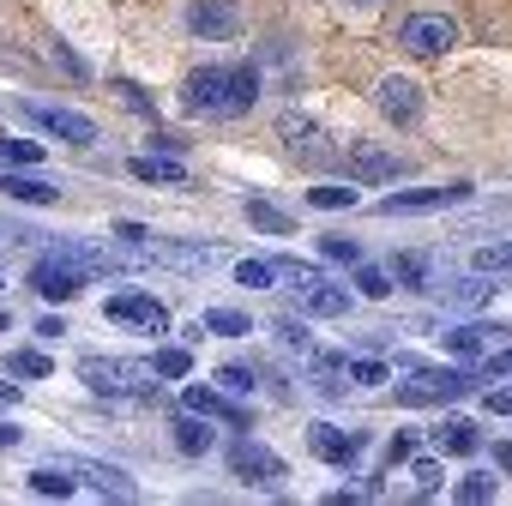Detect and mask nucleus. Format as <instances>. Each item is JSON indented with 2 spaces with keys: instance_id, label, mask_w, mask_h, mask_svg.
I'll return each mask as SVG.
<instances>
[{
  "instance_id": "obj_29",
  "label": "nucleus",
  "mask_w": 512,
  "mask_h": 506,
  "mask_svg": "<svg viewBox=\"0 0 512 506\" xmlns=\"http://www.w3.org/2000/svg\"><path fill=\"white\" fill-rule=\"evenodd\" d=\"M392 278L410 290H428V253H392Z\"/></svg>"
},
{
  "instance_id": "obj_42",
  "label": "nucleus",
  "mask_w": 512,
  "mask_h": 506,
  "mask_svg": "<svg viewBox=\"0 0 512 506\" xmlns=\"http://www.w3.org/2000/svg\"><path fill=\"white\" fill-rule=\"evenodd\" d=\"M410 476H416V488H422V494H434L446 470H440V458H416V464H410Z\"/></svg>"
},
{
  "instance_id": "obj_35",
  "label": "nucleus",
  "mask_w": 512,
  "mask_h": 506,
  "mask_svg": "<svg viewBox=\"0 0 512 506\" xmlns=\"http://www.w3.org/2000/svg\"><path fill=\"white\" fill-rule=\"evenodd\" d=\"M235 284H241V290H272V284H278V266H272V260H241V266H235Z\"/></svg>"
},
{
  "instance_id": "obj_8",
  "label": "nucleus",
  "mask_w": 512,
  "mask_h": 506,
  "mask_svg": "<svg viewBox=\"0 0 512 506\" xmlns=\"http://www.w3.org/2000/svg\"><path fill=\"white\" fill-rule=\"evenodd\" d=\"M398 43L410 49V55H446L452 43H458V25L446 19V13H410L404 25H398Z\"/></svg>"
},
{
  "instance_id": "obj_31",
  "label": "nucleus",
  "mask_w": 512,
  "mask_h": 506,
  "mask_svg": "<svg viewBox=\"0 0 512 506\" xmlns=\"http://www.w3.org/2000/svg\"><path fill=\"white\" fill-rule=\"evenodd\" d=\"M151 368H157V380H187V374H193V356H187L181 344H163V350L151 356Z\"/></svg>"
},
{
  "instance_id": "obj_7",
  "label": "nucleus",
  "mask_w": 512,
  "mask_h": 506,
  "mask_svg": "<svg viewBox=\"0 0 512 506\" xmlns=\"http://www.w3.org/2000/svg\"><path fill=\"white\" fill-rule=\"evenodd\" d=\"M476 187L470 181H452V187H410V193H386L374 211L380 217H416V211H446V205H464Z\"/></svg>"
},
{
  "instance_id": "obj_23",
  "label": "nucleus",
  "mask_w": 512,
  "mask_h": 506,
  "mask_svg": "<svg viewBox=\"0 0 512 506\" xmlns=\"http://www.w3.org/2000/svg\"><path fill=\"white\" fill-rule=\"evenodd\" d=\"M139 181H157V187H187V169L175 163V157H133L127 163Z\"/></svg>"
},
{
  "instance_id": "obj_48",
  "label": "nucleus",
  "mask_w": 512,
  "mask_h": 506,
  "mask_svg": "<svg viewBox=\"0 0 512 506\" xmlns=\"http://www.w3.org/2000/svg\"><path fill=\"white\" fill-rule=\"evenodd\" d=\"M37 332H43V338H61V332H67V320H61V314H43V320H37Z\"/></svg>"
},
{
  "instance_id": "obj_13",
  "label": "nucleus",
  "mask_w": 512,
  "mask_h": 506,
  "mask_svg": "<svg viewBox=\"0 0 512 506\" xmlns=\"http://www.w3.org/2000/svg\"><path fill=\"white\" fill-rule=\"evenodd\" d=\"M61 464H67L73 476H85V482H91L97 494H109V500H133V494H139L121 464H103V458H61Z\"/></svg>"
},
{
  "instance_id": "obj_6",
  "label": "nucleus",
  "mask_w": 512,
  "mask_h": 506,
  "mask_svg": "<svg viewBox=\"0 0 512 506\" xmlns=\"http://www.w3.org/2000/svg\"><path fill=\"white\" fill-rule=\"evenodd\" d=\"M229 476H241V482H253V488H278V482L290 476V464H284L272 446H260V440H235V446H229Z\"/></svg>"
},
{
  "instance_id": "obj_40",
  "label": "nucleus",
  "mask_w": 512,
  "mask_h": 506,
  "mask_svg": "<svg viewBox=\"0 0 512 506\" xmlns=\"http://www.w3.org/2000/svg\"><path fill=\"white\" fill-rule=\"evenodd\" d=\"M217 386H223V392H253V368L223 362V368H217Z\"/></svg>"
},
{
  "instance_id": "obj_18",
  "label": "nucleus",
  "mask_w": 512,
  "mask_h": 506,
  "mask_svg": "<svg viewBox=\"0 0 512 506\" xmlns=\"http://www.w3.org/2000/svg\"><path fill=\"white\" fill-rule=\"evenodd\" d=\"M434 446H440L446 458H470V452L482 446V428H476L470 416H440V428H434Z\"/></svg>"
},
{
  "instance_id": "obj_3",
  "label": "nucleus",
  "mask_w": 512,
  "mask_h": 506,
  "mask_svg": "<svg viewBox=\"0 0 512 506\" xmlns=\"http://www.w3.org/2000/svg\"><path fill=\"white\" fill-rule=\"evenodd\" d=\"M25 121H31L37 133H55V139H67V145H79V151H91V145L103 139L91 115H79V109H55V103H25Z\"/></svg>"
},
{
  "instance_id": "obj_27",
  "label": "nucleus",
  "mask_w": 512,
  "mask_h": 506,
  "mask_svg": "<svg viewBox=\"0 0 512 506\" xmlns=\"http://www.w3.org/2000/svg\"><path fill=\"white\" fill-rule=\"evenodd\" d=\"M308 314H314V320H338V314H350V296H344L338 284H314V290H308Z\"/></svg>"
},
{
  "instance_id": "obj_5",
  "label": "nucleus",
  "mask_w": 512,
  "mask_h": 506,
  "mask_svg": "<svg viewBox=\"0 0 512 506\" xmlns=\"http://www.w3.org/2000/svg\"><path fill=\"white\" fill-rule=\"evenodd\" d=\"M470 386H476V374H464V368H422L416 362V380L398 386V404H446V398H464Z\"/></svg>"
},
{
  "instance_id": "obj_34",
  "label": "nucleus",
  "mask_w": 512,
  "mask_h": 506,
  "mask_svg": "<svg viewBox=\"0 0 512 506\" xmlns=\"http://www.w3.org/2000/svg\"><path fill=\"white\" fill-rule=\"evenodd\" d=\"M272 266H278V278L296 284V290H314V284H320V266H314V260H296V253H284V260H272Z\"/></svg>"
},
{
  "instance_id": "obj_46",
  "label": "nucleus",
  "mask_w": 512,
  "mask_h": 506,
  "mask_svg": "<svg viewBox=\"0 0 512 506\" xmlns=\"http://www.w3.org/2000/svg\"><path fill=\"white\" fill-rule=\"evenodd\" d=\"M115 241H127V247H145V241H151V229H145V223H133V217H121V223H115Z\"/></svg>"
},
{
  "instance_id": "obj_30",
  "label": "nucleus",
  "mask_w": 512,
  "mask_h": 506,
  "mask_svg": "<svg viewBox=\"0 0 512 506\" xmlns=\"http://www.w3.org/2000/svg\"><path fill=\"white\" fill-rule=\"evenodd\" d=\"M356 290L374 296V302H386L398 290V278H392V266H356Z\"/></svg>"
},
{
  "instance_id": "obj_28",
  "label": "nucleus",
  "mask_w": 512,
  "mask_h": 506,
  "mask_svg": "<svg viewBox=\"0 0 512 506\" xmlns=\"http://www.w3.org/2000/svg\"><path fill=\"white\" fill-rule=\"evenodd\" d=\"M79 482H73V470L67 464H43V470H31V494H55V500H67Z\"/></svg>"
},
{
  "instance_id": "obj_15",
  "label": "nucleus",
  "mask_w": 512,
  "mask_h": 506,
  "mask_svg": "<svg viewBox=\"0 0 512 506\" xmlns=\"http://www.w3.org/2000/svg\"><path fill=\"white\" fill-rule=\"evenodd\" d=\"M205 422H211V416H199V410H187V404H181V416L169 422V428H175V452H181V458H205V452L217 446V428H205Z\"/></svg>"
},
{
  "instance_id": "obj_33",
  "label": "nucleus",
  "mask_w": 512,
  "mask_h": 506,
  "mask_svg": "<svg viewBox=\"0 0 512 506\" xmlns=\"http://www.w3.org/2000/svg\"><path fill=\"white\" fill-rule=\"evenodd\" d=\"M0 157H7V163H19V169H37L49 151H43L37 139H13V133H0Z\"/></svg>"
},
{
  "instance_id": "obj_45",
  "label": "nucleus",
  "mask_w": 512,
  "mask_h": 506,
  "mask_svg": "<svg viewBox=\"0 0 512 506\" xmlns=\"http://www.w3.org/2000/svg\"><path fill=\"white\" fill-rule=\"evenodd\" d=\"M49 55H55V61H61V67H67V73H73V79H91V67H85V61H79V55H73V49H67V43H61V37H55V43H49Z\"/></svg>"
},
{
  "instance_id": "obj_44",
  "label": "nucleus",
  "mask_w": 512,
  "mask_h": 506,
  "mask_svg": "<svg viewBox=\"0 0 512 506\" xmlns=\"http://www.w3.org/2000/svg\"><path fill=\"white\" fill-rule=\"evenodd\" d=\"M278 344H290V350H308V326H302L296 314H284V320H278Z\"/></svg>"
},
{
  "instance_id": "obj_51",
  "label": "nucleus",
  "mask_w": 512,
  "mask_h": 506,
  "mask_svg": "<svg viewBox=\"0 0 512 506\" xmlns=\"http://www.w3.org/2000/svg\"><path fill=\"white\" fill-rule=\"evenodd\" d=\"M488 374H512V350H500V356H488Z\"/></svg>"
},
{
  "instance_id": "obj_38",
  "label": "nucleus",
  "mask_w": 512,
  "mask_h": 506,
  "mask_svg": "<svg viewBox=\"0 0 512 506\" xmlns=\"http://www.w3.org/2000/svg\"><path fill=\"white\" fill-rule=\"evenodd\" d=\"M452 500H458V506H482V500H494V476H464V482L452 488Z\"/></svg>"
},
{
  "instance_id": "obj_17",
  "label": "nucleus",
  "mask_w": 512,
  "mask_h": 506,
  "mask_svg": "<svg viewBox=\"0 0 512 506\" xmlns=\"http://www.w3.org/2000/svg\"><path fill=\"white\" fill-rule=\"evenodd\" d=\"M181 404H187V410H199V416H211V422L253 428V422H247V410H241V404H229V398H223V392H211V386H187V392H181Z\"/></svg>"
},
{
  "instance_id": "obj_41",
  "label": "nucleus",
  "mask_w": 512,
  "mask_h": 506,
  "mask_svg": "<svg viewBox=\"0 0 512 506\" xmlns=\"http://www.w3.org/2000/svg\"><path fill=\"white\" fill-rule=\"evenodd\" d=\"M386 374H392V368H386V362H374V356H362V362H350V380H356V386H380Z\"/></svg>"
},
{
  "instance_id": "obj_49",
  "label": "nucleus",
  "mask_w": 512,
  "mask_h": 506,
  "mask_svg": "<svg viewBox=\"0 0 512 506\" xmlns=\"http://www.w3.org/2000/svg\"><path fill=\"white\" fill-rule=\"evenodd\" d=\"M488 410H494V416H506V410H512V386H500V392H488Z\"/></svg>"
},
{
  "instance_id": "obj_47",
  "label": "nucleus",
  "mask_w": 512,
  "mask_h": 506,
  "mask_svg": "<svg viewBox=\"0 0 512 506\" xmlns=\"http://www.w3.org/2000/svg\"><path fill=\"white\" fill-rule=\"evenodd\" d=\"M410 452H416V440H410V434H392V446H386V470H392V464H404Z\"/></svg>"
},
{
  "instance_id": "obj_9",
  "label": "nucleus",
  "mask_w": 512,
  "mask_h": 506,
  "mask_svg": "<svg viewBox=\"0 0 512 506\" xmlns=\"http://www.w3.org/2000/svg\"><path fill=\"white\" fill-rule=\"evenodd\" d=\"M31 290H37L43 302H73V296L85 290V266L67 260V253H49V260L31 266Z\"/></svg>"
},
{
  "instance_id": "obj_1",
  "label": "nucleus",
  "mask_w": 512,
  "mask_h": 506,
  "mask_svg": "<svg viewBox=\"0 0 512 506\" xmlns=\"http://www.w3.org/2000/svg\"><path fill=\"white\" fill-rule=\"evenodd\" d=\"M253 103H260V73H253V67H199L181 85V109L187 115L229 121V115H247Z\"/></svg>"
},
{
  "instance_id": "obj_52",
  "label": "nucleus",
  "mask_w": 512,
  "mask_h": 506,
  "mask_svg": "<svg viewBox=\"0 0 512 506\" xmlns=\"http://www.w3.org/2000/svg\"><path fill=\"white\" fill-rule=\"evenodd\" d=\"M0 446H19V428L13 422H0Z\"/></svg>"
},
{
  "instance_id": "obj_20",
  "label": "nucleus",
  "mask_w": 512,
  "mask_h": 506,
  "mask_svg": "<svg viewBox=\"0 0 512 506\" xmlns=\"http://www.w3.org/2000/svg\"><path fill=\"white\" fill-rule=\"evenodd\" d=\"M500 284H482V272H470V278H452V284H428V296L434 302H446V308H464V302H482V296H494Z\"/></svg>"
},
{
  "instance_id": "obj_25",
  "label": "nucleus",
  "mask_w": 512,
  "mask_h": 506,
  "mask_svg": "<svg viewBox=\"0 0 512 506\" xmlns=\"http://www.w3.org/2000/svg\"><path fill=\"white\" fill-rule=\"evenodd\" d=\"M199 326H205L211 338H247V332H253V320H247L241 308H205Z\"/></svg>"
},
{
  "instance_id": "obj_43",
  "label": "nucleus",
  "mask_w": 512,
  "mask_h": 506,
  "mask_svg": "<svg viewBox=\"0 0 512 506\" xmlns=\"http://www.w3.org/2000/svg\"><path fill=\"white\" fill-rule=\"evenodd\" d=\"M115 97H121V103H127L133 115H151V97H145V91H139L133 79H115Z\"/></svg>"
},
{
  "instance_id": "obj_50",
  "label": "nucleus",
  "mask_w": 512,
  "mask_h": 506,
  "mask_svg": "<svg viewBox=\"0 0 512 506\" xmlns=\"http://www.w3.org/2000/svg\"><path fill=\"white\" fill-rule=\"evenodd\" d=\"M494 464H500V470L512 476V440H500V446H494Z\"/></svg>"
},
{
  "instance_id": "obj_37",
  "label": "nucleus",
  "mask_w": 512,
  "mask_h": 506,
  "mask_svg": "<svg viewBox=\"0 0 512 506\" xmlns=\"http://www.w3.org/2000/svg\"><path fill=\"white\" fill-rule=\"evenodd\" d=\"M320 253H326V260H338V266H362V247L350 235H320Z\"/></svg>"
},
{
  "instance_id": "obj_14",
  "label": "nucleus",
  "mask_w": 512,
  "mask_h": 506,
  "mask_svg": "<svg viewBox=\"0 0 512 506\" xmlns=\"http://www.w3.org/2000/svg\"><path fill=\"white\" fill-rule=\"evenodd\" d=\"M145 253H151V260H163V266H181V272H205L217 260L211 241H145Z\"/></svg>"
},
{
  "instance_id": "obj_12",
  "label": "nucleus",
  "mask_w": 512,
  "mask_h": 506,
  "mask_svg": "<svg viewBox=\"0 0 512 506\" xmlns=\"http://www.w3.org/2000/svg\"><path fill=\"white\" fill-rule=\"evenodd\" d=\"M308 452H314L320 464H332V470H350L356 452H362V434H344V428H332V422H314V428H308Z\"/></svg>"
},
{
  "instance_id": "obj_2",
  "label": "nucleus",
  "mask_w": 512,
  "mask_h": 506,
  "mask_svg": "<svg viewBox=\"0 0 512 506\" xmlns=\"http://www.w3.org/2000/svg\"><path fill=\"white\" fill-rule=\"evenodd\" d=\"M79 380L103 398H151L157 392V368L151 362H127V356H85Z\"/></svg>"
},
{
  "instance_id": "obj_26",
  "label": "nucleus",
  "mask_w": 512,
  "mask_h": 506,
  "mask_svg": "<svg viewBox=\"0 0 512 506\" xmlns=\"http://www.w3.org/2000/svg\"><path fill=\"white\" fill-rule=\"evenodd\" d=\"M247 223L260 229V235H296V217L278 211V205H266V199H247Z\"/></svg>"
},
{
  "instance_id": "obj_4",
  "label": "nucleus",
  "mask_w": 512,
  "mask_h": 506,
  "mask_svg": "<svg viewBox=\"0 0 512 506\" xmlns=\"http://www.w3.org/2000/svg\"><path fill=\"white\" fill-rule=\"evenodd\" d=\"M103 320H109V326L151 332V338H163V332H169V308H163L157 296H139V290H121V296H109V302H103Z\"/></svg>"
},
{
  "instance_id": "obj_53",
  "label": "nucleus",
  "mask_w": 512,
  "mask_h": 506,
  "mask_svg": "<svg viewBox=\"0 0 512 506\" xmlns=\"http://www.w3.org/2000/svg\"><path fill=\"white\" fill-rule=\"evenodd\" d=\"M0 332H13V314H7V308H0Z\"/></svg>"
},
{
  "instance_id": "obj_22",
  "label": "nucleus",
  "mask_w": 512,
  "mask_h": 506,
  "mask_svg": "<svg viewBox=\"0 0 512 506\" xmlns=\"http://www.w3.org/2000/svg\"><path fill=\"white\" fill-rule=\"evenodd\" d=\"M284 139H290V151H302L308 163H320V157H332V151L320 145V127H314V121H302V115H284Z\"/></svg>"
},
{
  "instance_id": "obj_24",
  "label": "nucleus",
  "mask_w": 512,
  "mask_h": 506,
  "mask_svg": "<svg viewBox=\"0 0 512 506\" xmlns=\"http://www.w3.org/2000/svg\"><path fill=\"white\" fill-rule=\"evenodd\" d=\"M470 272H482V278H512V241L476 247V253H470Z\"/></svg>"
},
{
  "instance_id": "obj_19",
  "label": "nucleus",
  "mask_w": 512,
  "mask_h": 506,
  "mask_svg": "<svg viewBox=\"0 0 512 506\" xmlns=\"http://www.w3.org/2000/svg\"><path fill=\"white\" fill-rule=\"evenodd\" d=\"M350 175H362V181H392V175H404V157L374 151V145H356V151H350Z\"/></svg>"
},
{
  "instance_id": "obj_16",
  "label": "nucleus",
  "mask_w": 512,
  "mask_h": 506,
  "mask_svg": "<svg viewBox=\"0 0 512 506\" xmlns=\"http://www.w3.org/2000/svg\"><path fill=\"white\" fill-rule=\"evenodd\" d=\"M500 332H512V326H500V320H470V326H446L440 344H446L452 356H482L488 338H500Z\"/></svg>"
},
{
  "instance_id": "obj_32",
  "label": "nucleus",
  "mask_w": 512,
  "mask_h": 506,
  "mask_svg": "<svg viewBox=\"0 0 512 506\" xmlns=\"http://www.w3.org/2000/svg\"><path fill=\"white\" fill-rule=\"evenodd\" d=\"M344 374H350V362H344V356H314V386H320L326 398H338V392H344Z\"/></svg>"
},
{
  "instance_id": "obj_10",
  "label": "nucleus",
  "mask_w": 512,
  "mask_h": 506,
  "mask_svg": "<svg viewBox=\"0 0 512 506\" xmlns=\"http://www.w3.org/2000/svg\"><path fill=\"white\" fill-rule=\"evenodd\" d=\"M187 25L199 31V43H235L241 13H235V0H193V7H187Z\"/></svg>"
},
{
  "instance_id": "obj_39",
  "label": "nucleus",
  "mask_w": 512,
  "mask_h": 506,
  "mask_svg": "<svg viewBox=\"0 0 512 506\" xmlns=\"http://www.w3.org/2000/svg\"><path fill=\"white\" fill-rule=\"evenodd\" d=\"M308 205H320V211H344V205H356V187H314Z\"/></svg>"
},
{
  "instance_id": "obj_36",
  "label": "nucleus",
  "mask_w": 512,
  "mask_h": 506,
  "mask_svg": "<svg viewBox=\"0 0 512 506\" xmlns=\"http://www.w3.org/2000/svg\"><path fill=\"white\" fill-rule=\"evenodd\" d=\"M7 368H13V374H25V380H49V374H55V362H49L43 350H13V356H7Z\"/></svg>"
},
{
  "instance_id": "obj_11",
  "label": "nucleus",
  "mask_w": 512,
  "mask_h": 506,
  "mask_svg": "<svg viewBox=\"0 0 512 506\" xmlns=\"http://www.w3.org/2000/svg\"><path fill=\"white\" fill-rule=\"evenodd\" d=\"M380 115L392 121V127H416L422 121V85L416 79H380Z\"/></svg>"
},
{
  "instance_id": "obj_21",
  "label": "nucleus",
  "mask_w": 512,
  "mask_h": 506,
  "mask_svg": "<svg viewBox=\"0 0 512 506\" xmlns=\"http://www.w3.org/2000/svg\"><path fill=\"white\" fill-rule=\"evenodd\" d=\"M0 187H7V199H19V205H55L61 199V187L37 181V175H0Z\"/></svg>"
}]
</instances>
